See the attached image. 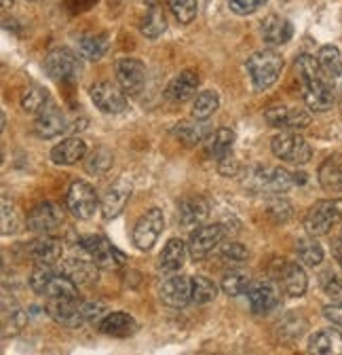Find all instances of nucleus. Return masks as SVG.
<instances>
[{
  "instance_id": "nucleus-18",
  "label": "nucleus",
  "mask_w": 342,
  "mask_h": 355,
  "mask_svg": "<svg viewBox=\"0 0 342 355\" xmlns=\"http://www.w3.org/2000/svg\"><path fill=\"white\" fill-rule=\"evenodd\" d=\"M28 256L36 262V264H55L62 260L64 254V245L62 239L51 237V235H40L38 239H34L32 243H28Z\"/></svg>"
},
{
  "instance_id": "nucleus-20",
  "label": "nucleus",
  "mask_w": 342,
  "mask_h": 355,
  "mask_svg": "<svg viewBox=\"0 0 342 355\" xmlns=\"http://www.w3.org/2000/svg\"><path fill=\"white\" fill-rule=\"evenodd\" d=\"M209 216V203L203 197H186L178 205V220L184 229H197Z\"/></svg>"
},
{
  "instance_id": "nucleus-11",
  "label": "nucleus",
  "mask_w": 342,
  "mask_h": 355,
  "mask_svg": "<svg viewBox=\"0 0 342 355\" xmlns=\"http://www.w3.org/2000/svg\"><path fill=\"white\" fill-rule=\"evenodd\" d=\"M251 182L255 184L258 193H273V195H283L287 193L296 178L283 167H264V169H255L251 175Z\"/></svg>"
},
{
  "instance_id": "nucleus-4",
  "label": "nucleus",
  "mask_w": 342,
  "mask_h": 355,
  "mask_svg": "<svg viewBox=\"0 0 342 355\" xmlns=\"http://www.w3.org/2000/svg\"><path fill=\"white\" fill-rule=\"evenodd\" d=\"M271 150L277 159L281 161H287V163H294V165H305L311 161V146L309 142L298 136L296 131H281L277 136L271 140Z\"/></svg>"
},
{
  "instance_id": "nucleus-23",
  "label": "nucleus",
  "mask_w": 342,
  "mask_h": 355,
  "mask_svg": "<svg viewBox=\"0 0 342 355\" xmlns=\"http://www.w3.org/2000/svg\"><path fill=\"white\" fill-rule=\"evenodd\" d=\"M62 273L68 275L76 286H93L100 277V266L93 260H68L62 264Z\"/></svg>"
},
{
  "instance_id": "nucleus-27",
  "label": "nucleus",
  "mask_w": 342,
  "mask_h": 355,
  "mask_svg": "<svg viewBox=\"0 0 342 355\" xmlns=\"http://www.w3.org/2000/svg\"><path fill=\"white\" fill-rule=\"evenodd\" d=\"M199 74L192 70H184L180 72L174 80L169 83L167 87V96L174 100V102H188L199 89Z\"/></svg>"
},
{
  "instance_id": "nucleus-43",
  "label": "nucleus",
  "mask_w": 342,
  "mask_h": 355,
  "mask_svg": "<svg viewBox=\"0 0 342 355\" xmlns=\"http://www.w3.org/2000/svg\"><path fill=\"white\" fill-rule=\"evenodd\" d=\"M167 7L169 11L176 15V19L180 24H190L197 17L199 5L197 0H167Z\"/></svg>"
},
{
  "instance_id": "nucleus-44",
  "label": "nucleus",
  "mask_w": 342,
  "mask_h": 355,
  "mask_svg": "<svg viewBox=\"0 0 342 355\" xmlns=\"http://www.w3.org/2000/svg\"><path fill=\"white\" fill-rule=\"evenodd\" d=\"M57 271H55V266L53 264H36L34 266V271H32V275H30V286H32V290L36 292V294H42L45 292V288H47V284H49V279L55 275Z\"/></svg>"
},
{
  "instance_id": "nucleus-56",
  "label": "nucleus",
  "mask_w": 342,
  "mask_h": 355,
  "mask_svg": "<svg viewBox=\"0 0 342 355\" xmlns=\"http://www.w3.org/2000/svg\"><path fill=\"white\" fill-rule=\"evenodd\" d=\"M340 237H342V229H340Z\"/></svg>"
},
{
  "instance_id": "nucleus-24",
  "label": "nucleus",
  "mask_w": 342,
  "mask_h": 355,
  "mask_svg": "<svg viewBox=\"0 0 342 355\" xmlns=\"http://www.w3.org/2000/svg\"><path fill=\"white\" fill-rule=\"evenodd\" d=\"M174 136L180 142H184L186 146H197V144H203L209 140L211 127L205 121L192 116V121H182L174 127Z\"/></svg>"
},
{
  "instance_id": "nucleus-52",
  "label": "nucleus",
  "mask_w": 342,
  "mask_h": 355,
  "mask_svg": "<svg viewBox=\"0 0 342 355\" xmlns=\"http://www.w3.org/2000/svg\"><path fill=\"white\" fill-rule=\"evenodd\" d=\"M323 315H325V320H330L332 324H336V326L342 328V302L327 304V306L323 309Z\"/></svg>"
},
{
  "instance_id": "nucleus-16",
  "label": "nucleus",
  "mask_w": 342,
  "mask_h": 355,
  "mask_svg": "<svg viewBox=\"0 0 342 355\" xmlns=\"http://www.w3.org/2000/svg\"><path fill=\"white\" fill-rule=\"evenodd\" d=\"M47 311L55 322H60L64 326L76 328V326L84 324V311H82V302L78 298H49Z\"/></svg>"
},
{
  "instance_id": "nucleus-30",
  "label": "nucleus",
  "mask_w": 342,
  "mask_h": 355,
  "mask_svg": "<svg viewBox=\"0 0 342 355\" xmlns=\"http://www.w3.org/2000/svg\"><path fill=\"white\" fill-rule=\"evenodd\" d=\"M262 36L271 47H281V44L289 42V38L294 36V28L285 17L269 15L262 21Z\"/></svg>"
},
{
  "instance_id": "nucleus-28",
  "label": "nucleus",
  "mask_w": 342,
  "mask_h": 355,
  "mask_svg": "<svg viewBox=\"0 0 342 355\" xmlns=\"http://www.w3.org/2000/svg\"><path fill=\"white\" fill-rule=\"evenodd\" d=\"M186 250L188 245L182 239H169L167 245L163 248L161 256H159V269L163 273H176L182 269L184 258H186Z\"/></svg>"
},
{
  "instance_id": "nucleus-50",
  "label": "nucleus",
  "mask_w": 342,
  "mask_h": 355,
  "mask_svg": "<svg viewBox=\"0 0 342 355\" xmlns=\"http://www.w3.org/2000/svg\"><path fill=\"white\" fill-rule=\"evenodd\" d=\"M220 254L224 260H231V262H243L247 258V248L243 243H237V241H231V243H224L220 248Z\"/></svg>"
},
{
  "instance_id": "nucleus-17",
  "label": "nucleus",
  "mask_w": 342,
  "mask_h": 355,
  "mask_svg": "<svg viewBox=\"0 0 342 355\" xmlns=\"http://www.w3.org/2000/svg\"><path fill=\"white\" fill-rule=\"evenodd\" d=\"M68 121L64 116V112L57 108V106H47L38 114V119L34 121V133L42 140H51V138H57L62 136L64 131H68Z\"/></svg>"
},
{
  "instance_id": "nucleus-9",
  "label": "nucleus",
  "mask_w": 342,
  "mask_h": 355,
  "mask_svg": "<svg viewBox=\"0 0 342 355\" xmlns=\"http://www.w3.org/2000/svg\"><path fill=\"white\" fill-rule=\"evenodd\" d=\"M116 80L123 92L132 98H138L146 87V66L136 58H120L114 66Z\"/></svg>"
},
{
  "instance_id": "nucleus-38",
  "label": "nucleus",
  "mask_w": 342,
  "mask_h": 355,
  "mask_svg": "<svg viewBox=\"0 0 342 355\" xmlns=\"http://www.w3.org/2000/svg\"><path fill=\"white\" fill-rule=\"evenodd\" d=\"M296 254H298V258H300V262L307 264V266H319L321 260H323V248L315 239H311V237L298 239Z\"/></svg>"
},
{
  "instance_id": "nucleus-33",
  "label": "nucleus",
  "mask_w": 342,
  "mask_h": 355,
  "mask_svg": "<svg viewBox=\"0 0 342 355\" xmlns=\"http://www.w3.org/2000/svg\"><path fill=\"white\" fill-rule=\"evenodd\" d=\"M309 351L317 355H340L342 353V334L338 330H321L313 334Z\"/></svg>"
},
{
  "instance_id": "nucleus-41",
  "label": "nucleus",
  "mask_w": 342,
  "mask_h": 355,
  "mask_svg": "<svg viewBox=\"0 0 342 355\" xmlns=\"http://www.w3.org/2000/svg\"><path fill=\"white\" fill-rule=\"evenodd\" d=\"M24 326H26V313L17 304H13L11 311L3 306V336L5 338L15 336L19 330H24Z\"/></svg>"
},
{
  "instance_id": "nucleus-8",
  "label": "nucleus",
  "mask_w": 342,
  "mask_h": 355,
  "mask_svg": "<svg viewBox=\"0 0 342 355\" xmlns=\"http://www.w3.org/2000/svg\"><path fill=\"white\" fill-rule=\"evenodd\" d=\"M226 237V229L222 225H201L190 233L188 254L192 260L207 258L213 250L220 248Z\"/></svg>"
},
{
  "instance_id": "nucleus-48",
  "label": "nucleus",
  "mask_w": 342,
  "mask_h": 355,
  "mask_svg": "<svg viewBox=\"0 0 342 355\" xmlns=\"http://www.w3.org/2000/svg\"><path fill=\"white\" fill-rule=\"evenodd\" d=\"M267 214L275 220V222H287L291 218V205L283 199H275L269 203Z\"/></svg>"
},
{
  "instance_id": "nucleus-25",
  "label": "nucleus",
  "mask_w": 342,
  "mask_h": 355,
  "mask_svg": "<svg viewBox=\"0 0 342 355\" xmlns=\"http://www.w3.org/2000/svg\"><path fill=\"white\" fill-rule=\"evenodd\" d=\"M279 277H281L283 290H285L289 296L298 298V296H303V294L307 292L309 279H307L305 269H303V266L298 264V262H283V264H281V273H279Z\"/></svg>"
},
{
  "instance_id": "nucleus-39",
  "label": "nucleus",
  "mask_w": 342,
  "mask_h": 355,
  "mask_svg": "<svg viewBox=\"0 0 342 355\" xmlns=\"http://www.w3.org/2000/svg\"><path fill=\"white\" fill-rule=\"evenodd\" d=\"M220 106V98L216 92H203L195 98V104H192V116L195 119H201V121H207L213 112L218 110Z\"/></svg>"
},
{
  "instance_id": "nucleus-22",
  "label": "nucleus",
  "mask_w": 342,
  "mask_h": 355,
  "mask_svg": "<svg viewBox=\"0 0 342 355\" xmlns=\"http://www.w3.org/2000/svg\"><path fill=\"white\" fill-rule=\"evenodd\" d=\"M129 197H132V187H129V182H125V180L114 182V184L106 191V195L102 197V214H104V218H106V220L116 218V216L125 209V205H127V201H129Z\"/></svg>"
},
{
  "instance_id": "nucleus-3",
  "label": "nucleus",
  "mask_w": 342,
  "mask_h": 355,
  "mask_svg": "<svg viewBox=\"0 0 342 355\" xmlns=\"http://www.w3.org/2000/svg\"><path fill=\"white\" fill-rule=\"evenodd\" d=\"M303 225L311 237L327 235L334 227L342 225V199H323L309 207Z\"/></svg>"
},
{
  "instance_id": "nucleus-45",
  "label": "nucleus",
  "mask_w": 342,
  "mask_h": 355,
  "mask_svg": "<svg viewBox=\"0 0 342 355\" xmlns=\"http://www.w3.org/2000/svg\"><path fill=\"white\" fill-rule=\"evenodd\" d=\"M112 167V153L108 150V148H98L91 157H89V161H87V171L89 173H96V175H102V173H106L108 169Z\"/></svg>"
},
{
  "instance_id": "nucleus-51",
  "label": "nucleus",
  "mask_w": 342,
  "mask_h": 355,
  "mask_svg": "<svg viewBox=\"0 0 342 355\" xmlns=\"http://www.w3.org/2000/svg\"><path fill=\"white\" fill-rule=\"evenodd\" d=\"M323 290H325V296H330L334 302H342V275H332L325 282Z\"/></svg>"
},
{
  "instance_id": "nucleus-6",
  "label": "nucleus",
  "mask_w": 342,
  "mask_h": 355,
  "mask_svg": "<svg viewBox=\"0 0 342 355\" xmlns=\"http://www.w3.org/2000/svg\"><path fill=\"white\" fill-rule=\"evenodd\" d=\"M78 245L89 256V260H93L100 266V269L112 271L125 262V256L114 245H110L108 239L102 235H84L78 239Z\"/></svg>"
},
{
  "instance_id": "nucleus-2",
  "label": "nucleus",
  "mask_w": 342,
  "mask_h": 355,
  "mask_svg": "<svg viewBox=\"0 0 342 355\" xmlns=\"http://www.w3.org/2000/svg\"><path fill=\"white\" fill-rule=\"evenodd\" d=\"M245 68L255 92H264V89L273 87L279 80L281 70H283V58L273 49H264V51L253 53L247 60Z\"/></svg>"
},
{
  "instance_id": "nucleus-46",
  "label": "nucleus",
  "mask_w": 342,
  "mask_h": 355,
  "mask_svg": "<svg viewBox=\"0 0 342 355\" xmlns=\"http://www.w3.org/2000/svg\"><path fill=\"white\" fill-rule=\"evenodd\" d=\"M19 229V220H17V207L9 197H3V235H11Z\"/></svg>"
},
{
  "instance_id": "nucleus-32",
  "label": "nucleus",
  "mask_w": 342,
  "mask_h": 355,
  "mask_svg": "<svg viewBox=\"0 0 342 355\" xmlns=\"http://www.w3.org/2000/svg\"><path fill=\"white\" fill-rule=\"evenodd\" d=\"M87 155V144L80 138H68L51 150V161L55 165H74Z\"/></svg>"
},
{
  "instance_id": "nucleus-5",
  "label": "nucleus",
  "mask_w": 342,
  "mask_h": 355,
  "mask_svg": "<svg viewBox=\"0 0 342 355\" xmlns=\"http://www.w3.org/2000/svg\"><path fill=\"white\" fill-rule=\"evenodd\" d=\"M45 68H47L51 78H55L60 83H68V85L78 83L80 72H82L78 55L66 47L51 49L45 58Z\"/></svg>"
},
{
  "instance_id": "nucleus-7",
  "label": "nucleus",
  "mask_w": 342,
  "mask_h": 355,
  "mask_svg": "<svg viewBox=\"0 0 342 355\" xmlns=\"http://www.w3.org/2000/svg\"><path fill=\"white\" fill-rule=\"evenodd\" d=\"M66 203H68V209L72 211V216L78 220H89L98 211V205H102L96 189L84 180H76L70 184Z\"/></svg>"
},
{
  "instance_id": "nucleus-29",
  "label": "nucleus",
  "mask_w": 342,
  "mask_h": 355,
  "mask_svg": "<svg viewBox=\"0 0 342 355\" xmlns=\"http://www.w3.org/2000/svg\"><path fill=\"white\" fill-rule=\"evenodd\" d=\"M100 330L108 336H116V338H125L132 336L138 330L136 320L129 313H123V311H114V313H108L102 322H100Z\"/></svg>"
},
{
  "instance_id": "nucleus-15",
  "label": "nucleus",
  "mask_w": 342,
  "mask_h": 355,
  "mask_svg": "<svg viewBox=\"0 0 342 355\" xmlns=\"http://www.w3.org/2000/svg\"><path fill=\"white\" fill-rule=\"evenodd\" d=\"M264 119L271 127H281L287 131H300L311 125V114L307 110L287 106H271L264 110Z\"/></svg>"
},
{
  "instance_id": "nucleus-55",
  "label": "nucleus",
  "mask_w": 342,
  "mask_h": 355,
  "mask_svg": "<svg viewBox=\"0 0 342 355\" xmlns=\"http://www.w3.org/2000/svg\"><path fill=\"white\" fill-rule=\"evenodd\" d=\"M9 5H11V0H3V9H9Z\"/></svg>"
},
{
  "instance_id": "nucleus-54",
  "label": "nucleus",
  "mask_w": 342,
  "mask_h": 355,
  "mask_svg": "<svg viewBox=\"0 0 342 355\" xmlns=\"http://www.w3.org/2000/svg\"><path fill=\"white\" fill-rule=\"evenodd\" d=\"M332 254H334V258H336V262L342 266V237L340 239H334L332 241Z\"/></svg>"
},
{
  "instance_id": "nucleus-19",
  "label": "nucleus",
  "mask_w": 342,
  "mask_h": 355,
  "mask_svg": "<svg viewBox=\"0 0 342 355\" xmlns=\"http://www.w3.org/2000/svg\"><path fill=\"white\" fill-rule=\"evenodd\" d=\"M247 298H249V306H251L253 313L262 315V313H269L271 309L277 306L279 290L273 282H258L247 290Z\"/></svg>"
},
{
  "instance_id": "nucleus-12",
  "label": "nucleus",
  "mask_w": 342,
  "mask_h": 355,
  "mask_svg": "<svg viewBox=\"0 0 342 355\" xmlns=\"http://www.w3.org/2000/svg\"><path fill=\"white\" fill-rule=\"evenodd\" d=\"M91 102L106 114H120L127 108V96L123 92V87H116L108 80L96 83L91 87Z\"/></svg>"
},
{
  "instance_id": "nucleus-14",
  "label": "nucleus",
  "mask_w": 342,
  "mask_h": 355,
  "mask_svg": "<svg viewBox=\"0 0 342 355\" xmlns=\"http://www.w3.org/2000/svg\"><path fill=\"white\" fill-rule=\"evenodd\" d=\"M159 298L163 304L171 309H182L188 302H192V277L174 275L163 282L159 290Z\"/></svg>"
},
{
  "instance_id": "nucleus-47",
  "label": "nucleus",
  "mask_w": 342,
  "mask_h": 355,
  "mask_svg": "<svg viewBox=\"0 0 342 355\" xmlns=\"http://www.w3.org/2000/svg\"><path fill=\"white\" fill-rule=\"evenodd\" d=\"M269 0H231V11L237 15H251L255 13L260 7H264Z\"/></svg>"
},
{
  "instance_id": "nucleus-42",
  "label": "nucleus",
  "mask_w": 342,
  "mask_h": 355,
  "mask_svg": "<svg viewBox=\"0 0 342 355\" xmlns=\"http://www.w3.org/2000/svg\"><path fill=\"white\" fill-rule=\"evenodd\" d=\"M216 296H218V288H216V284H213L211 279H207L203 275L192 277V302L207 304Z\"/></svg>"
},
{
  "instance_id": "nucleus-37",
  "label": "nucleus",
  "mask_w": 342,
  "mask_h": 355,
  "mask_svg": "<svg viewBox=\"0 0 342 355\" xmlns=\"http://www.w3.org/2000/svg\"><path fill=\"white\" fill-rule=\"evenodd\" d=\"M47 106H51L49 94L40 87H30L21 94V108L30 114H40Z\"/></svg>"
},
{
  "instance_id": "nucleus-10",
  "label": "nucleus",
  "mask_w": 342,
  "mask_h": 355,
  "mask_svg": "<svg viewBox=\"0 0 342 355\" xmlns=\"http://www.w3.org/2000/svg\"><path fill=\"white\" fill-rule=\"evenodd\" d=\"M165 229V216L159 207H152L148 209L134 227V243L138 250L142 252H148L161 237Z\"/></svg>"
},
{
  "instance_id": "nucleus-21",
  "label": "nucleus",
  "mask_w": 342,
  "mask_h": 355,
  "mask_svg": "<svg viewBox=\"0 0 342 355\" xmlns=\"http://www.w3.org/2000/svg\"><path fill=\"white\" fill-rule=\"evenodd\" d=\"M319 66H321V72L325 76V80L330 83V87L334 92H340L342 89V58H340V51L334 44H325V47L319 49Z\"/></svg>"
},
{
  "instance_id": "nucleus-31",
  "label": "nucleus",
  "mask_w": 342,
  "mask_h": 355,
  "mask_svg": "<svg viewBox=\"0 0 342 355\" xmlns=\"http://www.w3.org/2000/svg\"><path fill=\"white\" fill-rule=\"evenodd\" d=\"M167 28V19L163 13V5L156 0H146V13L144 19L140 21V30L146 38H159Z\"/></svg>"
},
{
  "instance_id": "nucleus-36",
  "label": "nucleus",
  "mask_w": 342,
  "mask_h": 355,
  "mask_svg": "<svg viewBox=\"0 0 342 355\" xmlns=\"http://www.w3.org/2000/svg\"><path fill=\"white\" fill-rule=\"evenodd\" d=\"M42 296H49V298H78V286L64 273H55Z\"/></svg>"
},
{
  "instance_id": "nucleus-49",
  "label": "nucleus",
  "mask_w": 342,
  "mask_h": 355,
  "mask_svg": "<svg viewBox=\"0 0 342 355\" xmlns=\"http://www.w3.org/2000/svg\"><path fill=\"white\" fill-rule=\"evenodd\" d=\"M82 311H84V322H91V324H98V326L108 315L104 302H84Z\"/></svg>"
},
{
  "instance_id": "nucleus-13",
  "label": "nucleus",
  "mask_w": 342,
  "mask_h": 355,
  "mask_svg": "<svg viewBox=\"0 0 342 355\" xmlns=\"http://www.w3.org/2000/svg\"><path fill=\"white\" fill-rule=\"evenodd\" d=\"M64 222V211L57 203L53 201H45V203H38L30 214L26 225L32 233H42L47 235L51 231H55L60 225Z\"/></svg>"
},
{
  "instance_id": "nucleus-35",
  "label": "nucleus",
  "mask_w": 342,
  "mask_h": 355,
  "mask_svg": "<svg viewBox=\"0 0 342 355\" xmlns=\"http://www.w3.org/2000/svg\"><path fill=\"white\" fill-rule=\"evenodd\" d=\"M108 49V38L106 34H87V36H80L78 38V55L82 60H100L104 58Z\"/></svg>"
},
{
  "instance_id": "nucleus-34",
  "label": "nucleus",
  "mask_w": 342,
  "mask_h": 355,
  "mask_svg": "<svg viewBox=\"0 0 342 355\" xmlns=\"http://www.w3.org/2000/svg\"><path fill=\"white\" fill-rule=\"evenodd\" d=\"M207 144V155L213 157L216 161H220L222 157L226 155H233V144H235V133L226 127L213 131L209 140L205 142Z\"/></svg>"
},
{
  "instance_id": "nucleus-26",
  "label": "nucleus",
  "mask_w": 342,
  "mask_h": 355,
  "mask_svg": "<svg viewBox=\"0 0 342 355\" xmlns=\"http://www.w3.org/2000/svg\"><path fill=\"white\" fill-rule=\"evenodd\" d=\"M319 184L327 193H342V155H332L319 165Z\"/></svg>"
},
{
  "instance_id": "nucleus-1",
  "label": "nucleus",
  "mask_w": 342,
  "mask_h": 355,
  "mask_svg": "<svg viewBox=\"0 0 342 355\" xmlns=\"http://www.w3.org/2000/svg\"><path fill=\"white\" fill-rule=\"evenodd\" d=\"M296 72L303 83L305 104L315 112H325L334 106V89L325 80L319 60L313 55H300L296 60Z\"/></svg>"
},
{
  "instance_id": "nucleus-53",
  "label": "nucleus",
  "mask_w": 342,
  "mask_h": 355,
  "mask_svg": "<svg viewBox=\"0 0 342 355\" xmlns=\"http://www.w3.org/2000/svg\"><path fill=\"white\" fill-rule=\"evenodd\" d=\"M218 171H220L222 175H235V173L239 171V163L235 161L233 155H226V157H222V159L218 161Z\"/></svg>"
},
{
  "instance_id": "nucleus-40",
  "label": "nucleus",
  "mask_w": 342,
  "mask_h": 355,
  "mask_svg": "<svg viewBox=\"0 0 342 355\" xmlns=\"http://www.w3.org/2000/svg\"><path fill=\"white\" fill-rule=\"evenodd\" d=\"M251 288V279L247 273L243 271H231L224 275L222 279V292L226 296H241V294H247V290Z\"/></svg>"
}]
</instances>
